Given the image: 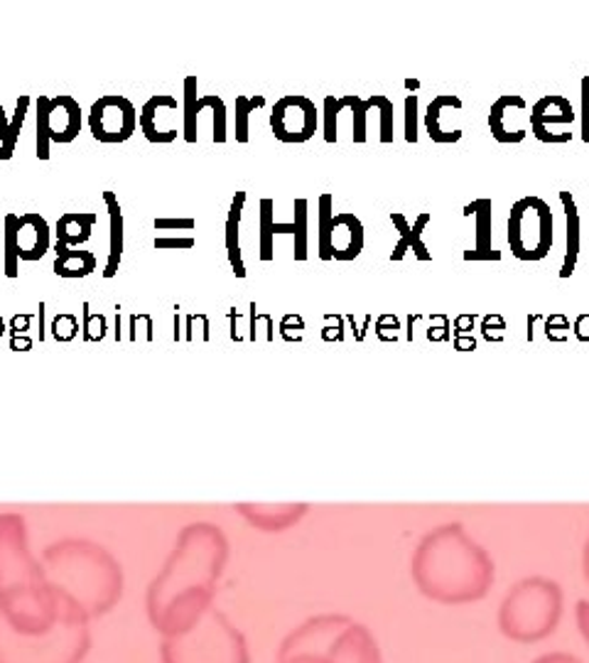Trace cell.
<instances>
[{"instance_id": "22", "label": "cell", "mask_w": 589, "mask_h": 663, "mask_svg": "<svg viewBox=\"0 0 589 663\" xmlns=\"http://www.w3.org/2000/svg\"><path fill=\"white\" fill-rule=\"evenodd\" d=\"M54 273L60 278H87L97 271V255L91 251H74L62 243H54Z\"/></svg>"}, {"instance_id": "48", "label": "cell", "mask_w": 589, "mask_h": 663, "mask_svg": "<svg viewBox=\"0 0 589 663\" xmlns=\"http://www.w3.org/2000/svg\"><path fill=\"white\" fill-rule=\"evenodd\" d=\"M553 329H569V322L563 315H553L546 320V335L550 342H553Z\"/></svg>"}, {"instance_id": "31", "label": "cell", "mask_w": 589, "mask_h": 663, "mask_svg": "<svg viewBox=\"0 0 589 663\" xmlns=\"http://www.w3.org/2000/svg\"><path fill=\"white\" fill-rule=\"evenodd\" d=\"M347 109H351L354 113V143H366V113L376 109L378 103V93H374L372 99H359L356 93H347L344 97Z\"/></svg>"}, {"instance_id": "6", "label": "cell", "mask_w": 589, "mask_h": 663, "mask_svg": "<svg viewBox=\"0 0 589 663\" xmlns=\"http://www.w3.org/2000/svg\"><path fill=\"white\" fill-rule=\"evenodd\" d=\"M563 617V587L550 577H524L513 583L499 604V629L516 643L548 639Z\"/></svg>"}, {"instance_id": "12", "label": "cell", "mask_w": 589, "mask_h": 663, "mask_svg": "<svg viewBox=\"0 0 589 663\" xmlns=\"http://www.w3.org/2000/svg\"><path fill=\"white\" fill-rule=\"evenodd\" d=\"M319 126V113L315 101L300 93H290L275 101L271 113L273 136L280 143H308Z\"/></svg>"}, {"instance_id": "54", "label": "cell", "mask_w": 589, "mask_h": 663, "mask_svg": "<svg viewBox=\"0 0 589 663\" xmlns=\"http://www.w3.org/2000/svg\"><path fill=\"white\" fill-rule=\"evenodd\" d=\"M236 320H239V312H236V308H234V310H231V322H234V325H236ZM231 339H234V342H236V329H234Z\"/></svg>"}, {"instance_id": "18", "label": "cell", "mask_w": 589, "mask_h": 663, "mask_svg": "<svg viewBox=\"0 0 589 663\" xmlns=\"http://www.w3.org/2000/svg\"><path fill=\"white\" fill-rule=\"evenodd\" d=\"M560 202H563L565 210V222H567V251H565V261L563 268H560V278H569L575 273V265L579 259V246H582V220H579L577 204L573 192H560Z\"/></svg>"}, {"instance_id": "11", "label": "cell", "mask_w": 589, "mask_h": 663, "mask_svg": "<svg viewBox=\"0 0 589 663\" xmlns=\"http://www.w3.org/2000/svg\"><path fill=\"white\" fill-rule=\"evenodd\" d=\"M89 128L99 143H126L138 128V111L126 97L109 93L91 103Z\"/></svg>"}, {"instance_id": "5", "label": "cell", "mask_w": 589, "mask_h": 663, "mask_svg": "<svg viewBox=\"0 0 589 663\" xmlns=\"http://www.w3.org/2000/svg\"><path fill=\"white\" fill-rule=\"evenodd\" d=\"M315 651L335 663H384L374 631L349 614H315L285 634L278 653Z\"/></svg>"}, {"instance_id": "1", "label": "cell", "mask_w": 589, "mask_h": 663, "mask_svg": "<svg viewBox=\"0 0 589 663\" xmlns=\"http://www.w3.org/2000/svg\"><path fill=\"white\" fill-rule=\"evenodd\" d=\"M226 561V543L209 526L187 528L177 551L148 587V620L163 637L192 627L214 608L216 577Z\"/></svg>"}, {"instance_id": "3", "label": "cell", "mask_w": 589, "mask_h": 663, "mask_svg": "<svg viewBox=\"0 0 589 663\" xmlns=\"http://www.w3.org/2000/svg\"><path fill=\"white\" fill-rule=\"evenodd\" d=\"M47 583L62 617L99 620L116 608L123 592L121 567L109 553L89 543H62L45 553Z\"/></svg>"}, {"instance_id": "28", "label": "cell", "mask_w": 589, "mask_h": 663, "mask_svg": "<svg viewBox=\"0 0 589 663\" xmlns=\"http://www.w3.org/2000/svg\"><path fill=\"white\" fill-rule=\"evenodd\" d=\"M275 202L273 199H261V220H259V229H261V236H259V255L263 263H271L273 261V241H275Z\"/></svg>"}, {"instance_id": "23", "label": "cell", "mask_w": 589, "mask_h": 663, "mask_svg": "<svg viewBox=\"0 0 589 663\" xmlns=\"http://www.w3.org/2000/svg\"><path fill=\"white\" fill-rule=\"evenodd\" d=\"M243 204H246V192H236L229 210V220H226V253H229V263L236 278H246V265L241 259V241H239Z\"/></svg>"}, {"instance_id": "34", "label": "cell", "mask_w": 589, "mask_h": 663, "mask_svg": "<svg viewBox=\"0 0 589 663\" xmlns=\"http://www.w3.org/2000/svg\"><path fill=\"white\" fill-rule=\"evenodd\" d=\"M391 222L398 229V234H401V239H398L396 249L391 253V261L398 263V261H403L405 253L413 249V229H411V224H408L405 214H401V212H391Z\"/></svg>"}, {"instance_id": "37", "label": "cell", "mask_w": 589, "mask_h": 663, "mask_svg": "<svg viewBox=\"0 0 589 663\" xmlns=\"http://www.w3.org/2000/svg\"><path fill=\"white\" fill-rule=\"evenodd\" d=\"M376 109L381 111V143L388 146L393 143V126H396V118H393V101L384 97V93H378V103Z\"/></svg>"}, {"instance_id": "38", "label": "cell", "mask_w": 589, "mask_h": 663, "mask_svg": "<svg viewBox=\"0 0 589 663\" xmlns=\"http://www.w3.org/2000/svg\"><path fill=\"white\" fill-rule=\"evenodd\" d=\"M430 220H433L430 212H423L415 220V224L411 226V229H413V253H415L417 261H433V253L427 251V246L423 243V232H425V226L430 224Z\"/></svg>"}, {"instance_id": "9", "label": "cell", "mask_w": 589, "mask_h": 663, "mask_svg": "<svg viewBox=\"0 0 589 663\" xmlns=\"http://www.w3.org/2000/svg\"><path fill=\"white\" fill-rule=\"evenodd\" d=\"M509 246L518 261H543L553 249V212L546 199L524 197L511 207Z\"/></svg>"}, {"instance_id": "33", "label": "cell", "mask_w": 589, "mask_h": 663, "mask_svg": "<svg viewBox=\"0 0 589 663\" xmlns=\"http://www.w3.org/2000/svg\"><path fill=\"white\" fill-rule=\"evenodd\" d=\"M27 109H30V97H25V93H23V97L17 99V107H15V113H13L11 133H8V140H5L3 146H0V160H11L13 158L17 136H21L23 123H25V116H27Z\"/></svg>"}, {"instance_id": "25", "label": "cell", "mask_w": 589, "mask_h": 663, "mask_svg": "<svg viewBox=\"0 0 589 663\" xmlns=\"http://www.w3.org/2000/svg\"><path fill=\"white\" fill-rule=\"evenodd\" d=\"M335 229L347 232L344 249L335 253V261H354L356 255L364 251V224L359 222L356 214L341 212V214H335Z\"/></svg>"}, {"instance_id": "47", "label": "cell", "mask_w": 589, "mask_h": 663, "mask_svg": "<svg viewBox=\"0 0 589 663\" xmlns=\"http://www.w3.org/2000/svg\"><path fill=\"white\" fill-rule=\"evenodd\" d=\"M573 332H575V337L579 339V342H589V315H587V312L575 320Z\"/></svg>"}, {"instance_id": "35", "label": "cell", "mask_w": 589, "mask_h": 663, "mask_svg": "<svg viewBox=\"0 0 589 663\" xmlns=\"http://www.w3.org/2000/svg\"><path fill=\"white\" fill-rule=\"evenodd\" d=\"M347 109V101L344 97H327L325 99V140L327 143H337V118H339V111Z\"/></svg>"}, {"instance_id": "8", "label": "cell", "mask_w": 589, "mask_h": 663, "mask_svg": "<svg viewBox=\"0 0 589 663\" xmlns=\"http://www.w3.org/2000/svg\"><path fill=\"white\" fill-rule=\"evenodd\" d=\"M89 649V622L60 617L47 634L27 637L8 627L0 614V663H82Z\"/></svg>"}, {"instance_id": "32", "label": "cell", "mask_w": 589, "mask_h": 663, "mask_svg": "<svg viewBox=\"0 0 589 663\" xmlns=\"http://www.w3.org/2000/svg\"><path fill=\"white\" fill-rule=\"evenodd\" d=\"M265 103L263 97H236V140L249 143V116Z\"/></svg>"}, {"instance_id": "16", "label": "cell", "mask_w": 589, "mask_h": 663, "mask_svg": "<svg viewBox=\"0 0 589 663\" xmlns=\"http://www.w3.org/2000/svg\"><path fill=\"white\" fill-rule=\"evenodd\" d=\"M17 246H21V261H40L42 255L50 251V224H47L42 214H21Z\"/></svg>"}, {"instance_id": "50", "label": "cell", "mask_w": 589, "mask_h": 663, "mask_svg": "<svg viewBox=\"0 0 589 663\" xmlns=\"http://www.w3.org/2000/svg\"><path fill=\"white\" fill-rule=\"evenodd\" d=\"M474 315H460L454 320V335H469V329H474Z\"/></svg>"}, {"instance_id": "26", "label": "cell", "mask_w": 589, "mask_h": 663, "mask_svg": "<svg viewBox=\"0 0 589 663\" xmlns=\"http://www.w3.org/2000/svg\"><path fill=\"white\" fill-rule=\"evenodd\" d=\"M319 236H317V253L322 261H331L335 246H331V236H335V197L325 192L319 197Z\"/></svg>"}, {"instance_id": "10", "label": "cell", "mask_w": 589, "mask_h": 663, "mask_svg": "<svg viewBox=\"0 0 589 663\" xmlns=\"http://www.w3.org/2000/svg\"><path fill=\"white\" fill-rule=\"evenodd\" d=\"M82 133V107L74 97H37V158L50 160V143H72Z\"/></svg>"}, {"instance_id": "2", "label": "cell", "mask_w": 589, "mask_h": 663, "mask_svg": "<svg viewBox=\"0 0 589 663\" xmlns=\"http://www.w3.org/2000/svg\"><path fill=\"white\" fill-rule=\"evenodd\" d=\"M411 573L417 590L440 604L479 602L493 585V561L460 524L427 534L415 548Z\"/></svg>"}, {"instance_id": "14", "label": "cell", "mask_w": 589, "mask_h": 663, "mask_svg": "<svg viewBox=\"0 0 589 663\" xmlns=\"http://www.w3.org/2000/svg\"><path fill=\"white\" fill-rule=\"evenodd\" d=\"M575 111L569 99L560 97V93H550V97L540 99L534 109H530V130L540 140V143H567L573 136H553L550 126H573Z\"/></svg>"}, {"instance_id": "20", "label": "cell", "mask_w": 589, "mask_h": 663, "mask_svg": "<svg viewBox=\"0 0 589 663\" xmlns=\"http://www.w3.org/2000/svg\"><path fill=\"white\" fill-rule=\"evenodd\" d=\"M509 109H526V99L524 97H516V93H506V97H501L491 103V111H489V130L493 140H499V143H521L528 133L524 128L518 130H509L506 126H503V116H506Z\"/></svg>"}, {"instance_id": "17", "label": "cell", "mask_w": 589, "mask_h": 663, "mask_svg": "<svg viewBox=\"0 0 589 663\" xmlns=\"http://www.w3.org/2000/svg\"><path fill=\"white\" fill-rule=\"evenodd\" d=\"M163 111H177V99L170 97V93H155V97L150 99L140 111L138 126L150 143H173L177 138V130H167V128L163 130L158 126L160 113Z\"/></svg>"}, {"instance_id": "13", "label": "cell", "mask_w": 589, "mask_h": 663, "mask_svg": "<svg viewBox=\"0 0 589 663\" xmlns=\"http://www.w3.org/2000/svg\"><path fill=\"white\" fill-rule=\"evenodd\" d=\"M204 109L214 111V143H226L229 133H226V103L216 97V93H206V97L197 99V77L185 79V123L183 133L187 143H197V118Z\"/></svg>"}, {"instance_id": "30", "label": "cell", "mask_w": 589, "mask_h": 663, "mask_svg": "<svg viewBox=\"0 0 589 663\" xmlns=\"http://www.w3.org/2000/svg\"><path fill=\"white\" fill-rule=\"evenodd\" d=\"M246 516H249L253 524H259L263 528H283L288 526L292 518H298L302 514V509H280V511H265V509H241Z\"/></svg>"}, {"instance_id": "27", "label": "cell", "mask_w": 589, "mask_h": 663, "mask_svg": "<svg viewBox=\"0 0 589 663\" xmlns=\"http://www.w3.org/2000/svg\"><path fill=\"white\" fill-rule=\"evenodd\" d=\"M17 224H21V214H5L3 220V246H5V276L17 278L21 276V246H17Z\"/></svg>"}, {"instance_id": "24", "label": "cell", "mask_w": 589, "mask_h": 663, "mask_svg": "<svg viewBox=\"0 0 589 663\" xmlns=\"http://www.w3.org/2000/svg\"><path fill=\"white\" fill-rule=\"evenodd\" d=\"M103 202L109 207V216H111V241H109V263L106 271H103V278H113L118 273L121 265V255H123V214H121V204L118 197L113 192H103Z\"/></svg>"}, {"instance_id": "49", "label": "cell", "mask_w": 589, "mask_h": 663, "mask_svg": "<svg viewBox=\"0 0 589 663\" xmlns=\"http://www.w3.org/2000/svg\"><path fill=\"white\" fill-rule=\"evenodd\" d=\"M454 349H458V352H474V349H477V339L472 335H454Z\"/></svg>"}, {"instance_id": "45", "label": "cell", "mask_w": 589, "mask_h": 663, "mask_svg": "<svg viewBox=\"0 0 589 663\" xmlns=\"http://www.w3.org/2000/svg\"><path fill=\"white\" fill-rule=\"evenodd\" d=\"M153 224H155V229H158V232H175V229H177V232H179V229H183V232H192L195 226H197L195 220H155Z\"/></svg>"}, {"instance_id": "4", "label": "cell", "mask_w": 589, "mask_h": 663, "mask_svg": "<svg viewBox=\"0 0 589 663\" xmlns=\"http://www.w3.org/2000/svg\"><path fill=\"white\" fill-rule=\"evenodd\" d=\"M17 521L0 524V614L17 634L40 637L60 622V602L23 548Z\"/></svg>"}, {"instance_id": "44", "label": "cell", "mask_w": 589, "mask_h": 663, "mask_svg": "<svg viewBox=\"0 0 589 663\" xmlns=\"http://www.w3.org/2000/svg\"><path fill=\"white\" fill-rule=\"evenodd\" d=\"M530 663H582V659H577L575 653H569V651H548V653H540V656Z\"/></svg>"}, {"instance_id": "21", "label": "cell", "mask_w": 589, "mask_h": 663, "mask_svg": "<svg viewBox=\"0 0 589 663\" xmlns=\"http://www.w3.org/2000/svg\"><path fill=\"white\" fill-rule=\"evenodd\" d=\"M99 222V216L93 212H70L62 214L60 222H57V243L66 246V249H72V246L87 243L91 239L93 224Z\"/></svg>"}, {"instance_id": "40", "label": "cell", "mask_w": 589, "mask_h": 663, "mask_svg": "<svg viewBox=\"0 0 589 663\" xmlns=\"http://www.w3.org/2000/svg\"><path fill=\"white\" fill-rule=\"evenodd\" d=\"M275 663H335V661H329L327 656H322V653L315 651H285L278 653Z\"/></svg>"}, {"instance_id": "43", "label": "cell", "mask_w": 589, "mask_h": 663, "mask_svg": "<svg viewBox=\"0 0 589 663\" xmlns=\"http://www.w3.org/2000/svg\"><path fill=\"white\" fill-rule=\"evenodd\" d=\"M491 327L493 329H506V322H503L499 315H487L481 322V335H484V339H487V342H503V337L491 335Z\"/></svg>"}, {"instance_id": "36", "label": "cell", "mask_w": 589, "mask_h": 663, "mask_svg": "<svg viewBox=\"0 0 589 663\" xmlns=\"http://www.w3.org/2000/svg\"><path fill=\"white\" fill-rule=\"evenodd\" d=\"M106 337V317L93 315L89 302H84V339L87 342H101Z\"/></svg>"}, {"instance_id": "41", "label": "cell", "mask_w": 589, "mask_h": 663, "mask_svg": "<svg viewBox=\"0 0 589 663\" xmlns=\"http://www.w3.org/2000/svg\"><path fill=\"white\" fill-rule=\"evenodd\" d=\"M575 620H577L579 634H582V639L589 647V600H579L575 604Z\"/></svg>"}, {"instance_id": "29", "label": "cell", "mask_w": 589, "mask_h": 663, "mask_svg": "<svg viewBox=\"0 0 589 663\" xmlns=\"http://www.w3.org/2000/svg\"><path fill=\"white\" fill-rule=\"evenodd\" d=\"M310 202L305 197L294 199V261H308V229H310Z\"/></svg>"}, {"instance_id": "46", "label": "cell", "mask_w": 589, "mask_h": 663, "mask_svg": "<svg viewBox=\"0 0 589 663\" xmlns=\"http://www.w3.org/2000/svg\"><path fill=\"white\" fill-rule=\"evenodd\" d=\"M582 140L589 143V74L582 77Z\"/></svg>"}, {"instance_id": "7", "label": "cell", "mask_w": 589, "mask_h": 663, "mask_svg": "<svg viewBox=\"0 0 589 663\" xmlns=\"http://www.w3.org/2000/svg\"><path fill=\"white\" fill-rule=\"evenodd\" d=\"M163 663H251L243 631L216 608H209L192 627L163 637Z\"/></svg>"}, {"instance_id": "53", "label": "cell", "mask_w": 589, "mask_h": 663, "mask_svg": "<svg viewBox=\"0 0 589 663\" xmlns=\"http://www.w3.org/2000/svg\"><path fill=\"white\" fill-rule=\"evenodd\" d=\"M585 577H587V583H589V543L585 548Z\"/></svg>"}, {"instance_id": "42", "label": "cell", "mask_w": 589, "mask_h": 663, "mask_svg": "<svg viewBox=\"0 0 589 663\" xmlns=\"http://www.w3.org/2000/svg\"><path fill=\"white\" fill-rule=\"evenodd\" d=\"M153 246L158 251H167V249H177V251H189V249H195L197 246V241L192 239V236H187V239H155L153 241Z\"/></svg>"}, {"instance_id": "52", "label": "cell", "mask_w": 589, "mask_h": 663, "mask_svg": "<svg viewBox=\"0 0 589 663\" xmlns=\"http://www.w3.org/2000/svg\"><path fill=\"white\" fill-rule=\"evenodd\" d=\"M405 89L408 91H417V89H421V82H417V79H405Z\"/></svg>"}, {"instance_id": "51", "label": "cell", "mask_w": 589, "mask_h": 663, "mask_svg": "<svg viewBox=\"0 0 589 663\" xmlns=\"http://www.w3.org/2000/svg\"><path fill=\"white\" fill-rule=\"evenodd\" d=\"M8 133H11V121H8L3 103H0V146H3L8 140Z\"/></svg>"}, {"instance_id": "39", "label": "cell", "mask_w": 589, "mask_h": 663, "mask_svg": "<svg viewBox=\"0 0 589 663\" xmlns=\"http://www.w3.org/2000/svg\"><path fill=\"white\" fill-rule=\"evenodd\" d=\"M405 140L417 143V93L405 97Z\"/></svg>"}, {"instance_id": "15", "label": "cell", "mask_w": 589, "mask_h": 663, "mask_svg": "<svg viewBox=\"0 0 589 663\" xmlns=\"http://www.w3.org/2000/svg\"><path fill=\"white\" fill-rule=\"evenodd\" d=\"M493 204L491 199H474L464 207V216H474V249L464 251V261H501V251L493 249Z\"/></svg>"}, {"instance_id": "19", "label": "cell", "mask_w": 589, "mask_h": 663, "mask_svg": "<svg viewBox=\"0 0 589 663\" xmlns=\"http://www.w3.org/2000/svg\"><path fill=\"white\" fill-rule=\"evenodd\" d=\"M462 109V99L454 97V93H440V97H435L430 101V107H427V113H425V130L427 136H430L433 143H458V140H462V130H442L440 126V116H442V109Z\"/></svg>"}]
</instances>
